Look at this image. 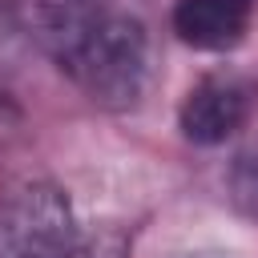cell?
I'll return each mask as SVG.
<instances>
[{"instance_id": "cell-4", "label": "cell", "mask_w": 258, "mask_h": 258, "mask_svg": "<svg viewBox=\"0 0 258 258\" xmlns=\"http://www.w3.org/2000/svg\"><path fill=\"white\" fill-rule=\"evenodd\" d=\"M169 24L177 40L198 52H230L254 24V0H177Z\"/></svg>"}, {"instance_id": "cell-1", "label": "cell", "mask_w": 258, "mask_h": 258, "mask_svg": "<svg viewBox=\"0 0 258 258\" xmlns=\"http://www.w3.org/2000/svg\"><path fill=\"white\" fill-rule=\"evenodd\" d=\"M32 36L101 109H133L149 89V32L113 0H28Z\"/></svg>"}, {"instance_id": "cell-2", "label": "cell", "mask_w": 258, "mask_h": 258, "mask_svg": "<svg viewBox=\"0 0 258 258\" xmlns=\"http://www.w3.org/2000/svg\"><path fill=\"white\" fill-rule=\"evenodd\" d=\"M0 258H129V234L81 222L52 181H20L0 198Z\"/></svg>"}, {"instance_id": "cell-5", "label": "cell", "mask_w": 258, "mask_h": 258, "mask_svg": "<svg viewBox=\"0 0 258 258\" xmlns=\"http://www.w3.org/2000/svg\"><path fill=\"white\" fill-rule=\"evenodd\" d=\"M234 194L238 202L258 218V145H250L234 165Z\"/></svg>"}, {"instance_id": "cell-3", "label": "cell", "mask_w": 258, "mask_h": 258, "mask_svg": "<svg viewBox=\"0 0 258 258\" xmlns=\"http://www.w3.org/2000/svg\"><path fill=\"white\" fill-rule=\"evenodd\" d=\"M254 109H258V85L246 73L222 69V73H206L181 97L177 125L194 145H222L238 129H246Z\"/></svg>"}]
</instances>
